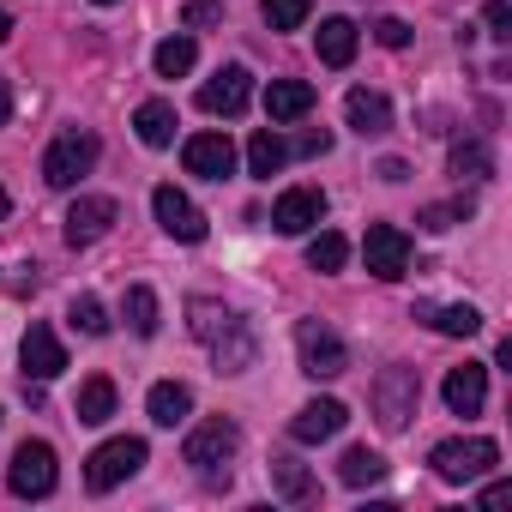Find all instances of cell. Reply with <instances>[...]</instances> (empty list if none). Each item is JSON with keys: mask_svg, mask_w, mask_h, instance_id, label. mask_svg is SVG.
Masks as SVG:
<instances>
[{"mask_svg": "<svg viewBox=\"0 0 512 512\" xmlns=\"http://www.w3.org/2000/svg\"><path fill=\"white\" fill-rule=\"evenodd\" d=\"M187 320H193V338L211 350V362H217L223 374H247V368H253L260 344H253V332H247V320H241V314H229L223 302L193 296V302H187Z\"/></svg>", "mask_w": 512, "mask_h": 512, "instance_id": "obj_1", "label": "cell"}, {"mask_svg": "<svg viewBox=\"0 0 512 512\" xmlns=\"http://www.w3.org/2000/svg\"><path fill=\"white\" fill-rule=\"evenodd\" d=\"M235 446H241V428H235L229 416H211V422H199V428L187 434L181 458H187L205 482H229V458H235Z\"/></svg>", "mask_w": 512, "mask_h": 512, "instance_id": "obj_2", "label": "cell"}, {"mask_svg": "<svg viewBox=\"0 0 512 512\" xmlns=\"http://www.w3.org/2000/svg\"><path fill=\"white\" fill-rule=\"evenodd\" d=\"M97 157H103L97 133H79V127H73V133H61V139L43 151V181L67 193V187H79V181L97 169Z\"/></svg>", "mask_w": 512, "mask_h": 512, "instance_id": "obj_3", "label": "cell"}, {"mask_svg": "<svg viewBox=\"0 0 512 512\" xmlns=\"http://www.w3.org/2000/svg\"><path fill=\"white\" fill-rule=\"evenodd\" d=\"M368 398H374L380 428L398 434V428H410V416H416V404H422V374H416V368H386Z\"/></svg>", "mask_w": 512, "mask_h": 512, "instance_id": "obj_4", "label": "cell"}, {"mask_svg": "<svg viewBox=\"0 0 512 512\" xmlns=\"http://www.w3.org/2000/svg\"><path fill=\"white\" fill-rule=\"evenodd\" d=\"M428 464H434L440 482H476V476H488V470L500 464V446L482 440V434H470V440H440V446L428 452Z\"/></svg>", "mask_w": 512, "mask_h": 512, "instance_id": "obj_5", "label": "cell"}, {"mask_svg": "<svg viewBox=\"0 0 512 512\" xmlns=\"http://www.w3.org/2000/svg\"><path fill=\"white\" fill-rule=\"evenodd\" d=\"M296 356H302V374H314V380H338L350 368V344L326 320H302L296 326Z\"/></svg>", "mask_w": 512, "mask_h": 512, "instance_id": "obj_6", "label": "cell"}, {"mask_svg": "<svg viewBox=\"0 0 512 512\" xmlns=\"http://www.w3.org/2000/svg\"><path fill=\"white\" fill-rule=\"evenodd\" d=\"M139 464H145V440H139V434L103 440V446L85 458V488H91V494H109V488H115V482H127Z\"/></svg>", "mask_w": 512, "mask_h": 512, "instance_id": "obj_7", "label": "cell"}, {"mask_svg": "<svg viewBox=\"0 0 512 512\" xmlns=\"http://www.w3.org/2000/svg\"><path fill=\"white\" fill-rule=\"evenodd\" d=\"M55 446L49 440H25L19 452H13V464H7V482H13V494L19 500H43V494H55Z\"/></svg>", "mask_w": 512, "mask_h": 512, "instance_id": "obj_8", "label": "cell"}, {"mask_svg": "<svg viewBox=\"0 0 512 512\" xmlns=\"http://www.w3.org/2000/svg\"><path fill=\"white\" fill-rule=\"evenodd\" d=\"M247 97H253V73H247V67H217V73L199 85V109H205V115H223V121H235V115L247 109Z\"/></svg>", "mask_w": 512, "mask_h": 512, "instance_id": "obj_9", "label": "cell"}, {"mask_svg": "<svg viewBox=\"0 0 512 512\" xmlns=\"http://www.w3.org/2000/svg\"><path fill=\"white\" fill-rule=\"evenodd\" d=\"M362 253H368V272L386 278V284L410 272V235H404L398 223H374L368 241H362Z\"/></svg>", "mask_w": 512, "mask_h": 512, "instance_id": "obj_10", "label": "cell"}, {"mask_svg": "<svg viewBox=\"0 0 512 512\" xmlns=\"http://www.w3.org/2000/svg\"><path fill=\"white\" fill-rule=\"evenodd\" d=\"M151 211H157V223H163V235H175V241H205V211L181 193V187H157L151 193Z\"/></svg>", "mask_w": 512, "mask_h": 512, "instance_id": "obj_11", "label": "cell"}, {"mask_svg": "<svg viewBox=\"0 0 512 512\" xmlns=\"http://www.w3.org/2000/svg\"><path fill=\"white\" fill-rule=\"evenodd\" d=\"M115 199H103V193H79L73 199V211H67V247H91V241H103L109 229H115Z\"/></svg>", "mask_w": 512, "mask_h": 512, "instance_id": "obj_12", "label": "cell"}, {"mask_svg": "<svg viewBox=\"0 0 512 512\" xmlns=\"http://www.w3.org/2000/svg\"><path fill=\"white\" fill-rule=\"evenodd\" d=\"M181 163H187V175L223 181V175H235V145H229V133H193L181 145Z\"/></svg>", "mask_w": 512, "mask_h": 512, "instance_id": "obj_13", "label": "cell"}, {"mask_svg": "<svg viewBox=\"0 0 512 512\" xmlns=\"http://www.w3.org/2000/svg\"><path fill=\"white\" fill-rule=\"evenodd\" d=\"M19 362H25V380H55V374H67V350H61V338L43 326V320H31V332H25V344H19Z\"/></svg>", "mask_w": 512, "mask_h": 512, "instance_id": "obj_14", "label": "cell"}, {"mask_svg": "<svg viewBox=\"0 0 512 512\" xmlns=\"http://www.w3.org/2000/svg\"><path fill=\"white\" fill-rule=\"evenodd\" d=\"M320 217H326V193H320V187H290V193L272 205V229H278V235H308Z\"/></svg>", "mask_w": 512, "mask_h": 512, "instance_id": "obj_15", "label": "cell"}, {"mask_svg": "<svg viewBox=\"0 0 512 512\" xmlns=\"http://www.w3.org/2000/svg\"><path fill=\"white\" fill-rule=\"evenodd\" d=\"M344 422H350V410H344L338 398H314V404H302V410H296V422H290V440H302V446H320V440H332Z\"/></svg>", "mask_w": 512, "mask_h": 512, "instance_id": "obj_16", "label": "cell"}, {"mask_svg": "<svg viewBox=\"0 0 512 512\" xmlns=\"http://www.w3.org/2000/svg\"><path fill=\"white\" fill-rule=\"evenodd\" d=\"M440 392H446V410H452V416H476L482 398H488V368H482V362H464V368L446 374Z\"/></svg>", "mask_w": 512, "mask_h": 512, "instance_id": "obj_17", "label": "cell"}, {"mask_svg": "<svg viewBox=\"0 0 512 512\" xmlns=\"http://www.w3.org/2000/svg\"><path fill=\"white\" fill-rule=\"evenodd\" d=\"M314 109V85L308 79H272L266 85V121L284 127V121H302Z\"/></svg>", "mask_w": 512, "mask_h": 512, "instance_id": "obj_18", "label": "cell"}, {"mask_svg": "<svg viewBox=\"0 0 512 512\" xmlns=\"http://www.w3.org/2000/svg\"><path fill=\"white\" fill-rule=\"evenodd\" d=\"M344 115H350V127H356L362 139H380V133H392V103H386L380 91H350Z\"/></svg>", "mask_w": 512, "mask_h": 512, "instance_id": "obj_19", "label": "cell"}, {"mask_svg": "<svg viewBox=\"0 0 512 512\" xmlns=\"http://www.w3.org/2000/svg\"><path fill=\"white\" fill-rule=\"evenodd\" d=\"M175 103H163V97H151V103H139V115H133V133H139V145H151V151H163V145H175Z\"/></svg>", "mask_w": 512, "mask_h": 512, "instance_id": "obj_20", "label": "cell"}, {"mask_svg": "<svg viewBox=\"0 0 512 512\" xmlns=\"http://www.w3.org/2000/svg\"><path fill=\"white\" fill-rule=\"evenodd\" d=\"M145 410H151V422H157V428H175V422H187L193 392H187L181 380H157V386H151V398H145Z\"/></svg>", "mask_w": 512, "mask_h": 512, "instance_id": "obj_21", "label": "cell"}, {"mask_svg": "<svg viewBox=\"0 0 512 512\" xmlns=\"http://www.w3.org/2000/svg\"><path fill=\"white\" fill-rule=\"evenodd\" d=\"M284 157H290V145H284V133H272V127H260V133L247 139V175L272 181V175L284 169Z\"/></svg>", "mask_w": 512, "mask_h": 512, "instance_id": "obj_22", "label": "cell"}, {"mask_svg": "<svg viewBox=\"0 0 512 512\" xmlns=\"http://www.w3.org/2000/svg\"><path fill=\"white\" fill-rule=\"evenodd\" d=\"M73 416H79L85 428H103V422L115 416V380H109V374L85 380V386H79V404H73Z\"/></svg>", "mask_w": 512, "mask_h": 512, "instance_id": "obj_23", "label": "cell"}, {"mask_svg": "<svg viewBox=\"0 0 512 512\" xmlns=\"http://www.w3.org/2000/svg\"><path fill=\"white\" fill-rule=\"evenodd\" d=\"M416 320H428L440 338H476L482 332V314L470 302H458V308H416Z\"/></svg>", "mask_w": 512, "mask_h": 512, "instance_id": "obj_24", "label": "cell"}, {"mask_svg": "<svg viewBox=\"0 0 512 512\" xmlns=\"http://www.w3.org/2000/svg\"><path fill=\"white\" fill-rule=\"evenodd\" d=\"M314 43H320V61H326V67H350V61H356V25H350V19H326Z\"/></svg>", "mask_w": 512, "mask_h": 512, "instance_id": "obj_25", "label": "cell"}, {"mask_svg": "<svg viewBox=\"0 0 512 512\" xmlns=\"http://www.w3.org/2000/svg\"><path fill=\"white\" fill-rule=\"evenodd\" d=\"M193 61H199V43H193V37H163L157 55H151L157 79H181V73H193Z\"/></svg>", "mask_w": 512, "mask_h": 512, "instance_id": "obj_26", "label": "cell"}, {"mask_svg": "<svg viewBox=\"0 0 512 512\" xmlns=\"http://www.w3.org/2000/svg\"><path fill=\"white\" fill-rule=\"evenodd\" d=\"M380 476H386V458L368 452V446H350V452L338 458V482H344V488H368V482H380Z\"/></svg>", "mask_w": 512, "mask_h": 512, "instance_id": "obj_27", "label": "cell"}, {"mask_svg": "<svg viewBox=\"0 0 512 512\" xmlns=\"http://www.w3.org/2000/svg\"><path fill=\"white\" fill-rule=\"evenodd\" d=\"M344 260H350V241H344L338 229H320V235L308 241V266H314V272H344Z\"/></svg>", "mask_w": 512, "mask_h": 512, "instance_id": "obj_28", "label": "cell"}, {"mask_svg": "<svg viewBox=\"0 0 512 512\" xmlns=\"http://www.w3.org/2000/svg\"><path fill=\"white\" fill-rule=\"evenodd\" d=\"M272 482H278L284 500H314L320 494L314 476H308V464H296V458H272Z\"/></svg>", "mask_w": 512, "mask_h": 512, "instance_id": "obj_29", "label": "cell"}, {"mask_svg": "<svg viewBox=\"0 0 512 512\" xmlns=\"http://www.w3.org/2000/svg\"><path fill=\"white\" fill-rule=\"evenodd\" d=\"M127 326H133L139 338H157V326H163V320H157V296H151L145 284L127 290Z\"/></svg>", "mask_w": 512, "mask_h": 512, "instance_id": "obj_30", "label": "cell"}, {"mask_svg": "<svg viewBox=\"0 0 512 512\" xmlns=\"http://www.w3.org/2000/svg\"><path fill=\"white\" fill-rule=\"evenodd\" d=\"M308 13H314L308 0H266V7H260V19H266L272 31H302V25H308Z\"/></svg>", "mask_w": 512, "mask_h": 512, "instance_id": "obj_31", "label": "cell"}, {"mask_svg": "<svg viewBox=\"0 0 512 512\" xmlns=\"http://www.w3.org/2000/svg\"><path fill=\"white\" fill-rule=\"evenodd\" d=\"M488 169H494V163H488V145H482V139H458V145H452V175H476V181H482Z\"/></svg>", "mask_w": 512, "mask_h": 512, "instance_id": "obj_32", "label": "cell"}, {"mask_svg": "<svg viewBox=\"0 0 512 512\" xmlns=\"http://www.w3.org/2000/svg\"><path fill=\"white\" fill-rule=\"evenodd\" d=\"M67 320H73L85 338H103V332H109V314H103L97 296H73V314H67Z\"/></svg>", "mask_w": 512, "mask_h": 512, "instance_id": "obj_33", "label": "cell"}, {"mask_svg": "<svg viewBox=\"0 0 512 512\" xmlns=\"http://www.w3.org/2000/svg\"><path fill=\"white\" fill-rule=\"evenodd\" d=\"M464 217H470V199H458V205H428V211H422V229L440 235V229H452V223H464Z\"/></svg>", "mask_w": 512, "mask_h": 512, "instance_id": "obj_34", "label": "cell"}, {"mask_svg": "<svg viewBox=\"0 0 512 512\" xmlns=\"http://www.w3.org/2000/svg\"><path fill=\"white\" fill-rule=\"evenodd\" d=\"M482 25H488L494 43H506V37H512V7H506V0H488V7H482Z\"/></svg>", "mask_w": 512, "mask_h": 512, "instance_id": "obj_35", "label": "cell"}, {"mask_svg": "<svg viewBox=\"0 0 512 512\" xmlns=\"http://www.w3.org/2000/svg\"><path fill=\"white\" fill-rule=\"evenodd\" d=\"M217 19H223L217 0H187V25H193V31H205V25H217Z\"/></svg>", "mask_w": 512, "mask_h": 512, "instance_id": "obj_36", "label": "cell"}, {"mask_svg": "<svg viewBox=\"0 0 512 512\" xmlns=\"http://www.w3.org/2000/svg\"><path fill=\"white\" fill-rule=\"evenodd\" d=\"M374 37H380L386 49H404V43H410V25H404V19H380V25H374Z\"/></svg>", "mask_w": 512, "mask_h": 512, "instance_id": "obj_37", "label": "cell"}, {"mask_svg": "<svg viewBox=\"0 0 512 512\" xmlns=\"http://www.w3.org/2000/svg\"><path fill=\"white\" fill-rule=\"evenodd\" d=\"M296 151H302V157H320V151H332V133H302Z\"/></svg>", "mask_w": 512, "mask_h": 512, "instance_id": "obj_38", "label": "cell"}, {"mask_svg": "<svg viewBox=\"0 0 512 512\" xmlns=\"http://www.w3.org/2000/svg\"><path fill=\"white\" fill-rule=\"evenodd\" d=\"M500 500H512V488H506V482H488V488H482V506H500Z\"/></svg>", "mask_w": 512, "mask_h": 512, "instance_id": "obj_39", "label": "cell"}, {"mask_svg": "<svg viewBox=\"0 0 512 512\" xmlns=\"http://www.w3.org/2000/svg\"><path fill=\"white\" fill-rule=\"evenodd\" d=\"M7 121H13V85L0 79V127H7Z\"/></svg>", "mask_w": 512, "mask_h": 512, "instance_id": "obj_40", "label": "cell"}, {"mask_svg": "<svg viewBox=\"0 0 512 512\" xmlns=\"http://www.w3.org/2000/svg\"><path fill=\"white\" fill-rule=\"evenodd\" d=\"M380 175H386V181H410V169H404L398 157H386V163H380Z\"/></svg>", "mask_w": 512, "mask_h": 512, "instance_id": "obj_41", "label": "cell"}, {"mask_svg": "<svg viewBox=\"0 0 512 512\" xmlns=\"http://www.w3.org/2000/svg\"><path fill=\"white\" fill-rule=\"evenodd\" d=\"M13 37V13H0V43H7Z\"/></svg>", "mask_w": 512, "mask_h": 512, "instance_id": "obj_42", "label": "cell"}, {"mask_svg": "<svg viewBox=\"0 0 512 512\" xmlns=\"http://www.w3.org/2000/svg\"><path fill=\"white\" fill-rule=\"evenodd\" d=\"M7 211H13V199H7V187H0V217H7Z\"/></svg>", "mask_w": 512, "mask_h": 512, "instance_id": "obj_43", "label": "cell"}, {"mask_svg": "<svg viewBox=\"0 0 512 512\" xmlns=\"http://www.w3.org/2000/svg\"><path fill=\"white\" fill-rule=\"evenodd\" d=\"M97 7H115V0H97Z\"/></svg>", "mask_w": 512, "mask_h": 512, "instance_id": "obj_44", "label": "cell"}]
</instances>
